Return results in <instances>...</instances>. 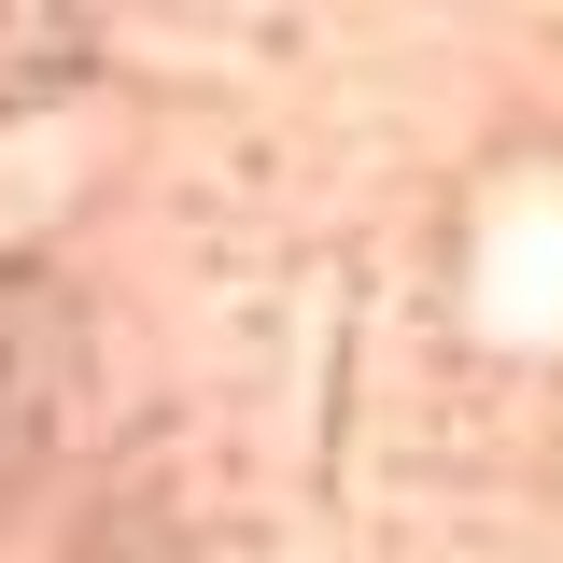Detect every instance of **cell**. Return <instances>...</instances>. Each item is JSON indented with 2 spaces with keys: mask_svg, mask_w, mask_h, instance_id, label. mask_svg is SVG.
I'll return each mask as SVG.
<instances>
[{
  "mask_svg": "<svg viewBox=\"0 0 563 563\" xmlns=\"http://www.w3.org/2000/svg\"><path fill=\"white\" fill-rule=\"evenodd\" d=\"M479 310L507 339H563V184H507L479 225Z\"/></svg>",
  "mask_w": 563,
  "mask_h": 563,
  "instance_id": "1",
  "label": "cell"
}]
</instances>
